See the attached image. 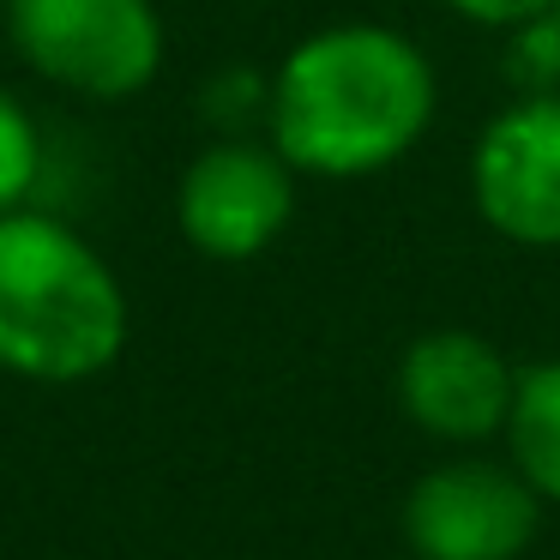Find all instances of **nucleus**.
I'll return each mask as SVG.
<instances>
[{"label": "nucleus", "instance_id": "obj_1", "mask_svg": "<svg viewBox=\"0 0 560 560\" xmlns=\"http://www.w3.org/2000/svg\"><path fill=\"white\" fill-rule=\"evenodd\" d=\"M440 109L434 61L404 31L350 19L302 37L271 73L266 139L295 175L362 182L404 163Z\"/></svg>", "mask_w": 560, "mask_h": 560}, {"label": "nucleus", "instance_id": "obj_2", "mask_svg": "<svg viewBox=\"0 0 560 560\" xmlns=\"http://www.w3.org/2000/svg\"><path fill=\"white\" fill-rule=\"evenodd\" d=\"M127 350V290L115 266L55 211H0V374L85 386Z\"/></svg>", "mask_w": 560, "mask_h": 560}, {"label": "nucleus", "instance_id": "obj_3", "mask_svg": "<svg viewBox=\"0 0 560 560\" xmlns=\"http://www.w3.org/2000/svg\"><path fill=\"white\" fill-rule=\"evenodd\" d=\"M0 25L31 73L91 103L139 97L170 49L151 0H7Z\"/></svg>", "mask_w": 560, "mask_h": 560}, {"label": "nucleus", "instance_id": "obj_4", "mask_svg": "<svg viewBox=\"0 0 560 560\" xmlns=\"http://www.w3.org/2000/svg\"><path fill=\"white\" fill-rule=\"evenodd\" d=\"M542 512L548 500L512 470V458L458 452L410 482L404 542L416 560H524Z\"/></svg>", "mask_w": 560, "mask_h": 560}, {"label": "nucleus", "instance_id": "obj_5", "mask_svg": "<svg viewBox=\"0 0 560 560\" xmlns=\"http://www.w3.org/2000/svg\"><path fill=\"white\" fill-rule=\"evenodd\" d=\"M295 218V170L271 139H211L175 187V223L194 254L242 266L278 247Z\"/></svg>", "mask_w": 560, "mask_h": 560}, {"label": "nucleus", "instance_id": "obj_6", "mask_svg": "<svg viewBox=\"0 0 560 560\" xmlns=\"http://www.w3.org/2000/svg\"><path fill=\"white\" fill-rule=\"evenodd\" d=\"M518 362L470 326H434L398 355V410L452 452H482L506 434Z\"/></svg>", "mask_w": 560, "mask_h": 560}, {"label": "nucleus", "instance_id": "obj_7", "mask_svg": "<svg viewBox=\"0 0 560 560\" xmlns=\"http://www.w3.org/2000/svg\"><path fill=\"white\" fill-rule=\"evenodd\" d=\"M476 218L512 247H560V97H512L470 145Z\"/></svg>", "mask_w": 560, "mask_h": 560}, {"label": "nucleus", "instance_id": "obj_8", "mask_svg": "<svg viewBox=\"0 0 560 560\" xmlns=\"http://www.w3.org/2000/svg\"><path fill=\"white\" fill-rule=\"evenodd\" d=\"M506 458L548 506H560V355L518 368V398L506 416Z\"/></svg>", "mask_w": 560, "mask_h": 560}, {"label": "nucleus", "instance_id": "obj_9", "mask_svg": "<svg viewBox=\"0 0 560 560\" xmlns=\"http://www.w3.org/2000/svg\"><path fill=\"white\" fill-rule=\"evenodd\" d=\"M49 170V139H43L37 115L0 85V211L31 206V194L43 187Z\"/></svg>", "mask_w": 560, "mask_h": 560}, {"label": "nucleus", "instance_id": "obj_10", "mask_svg": "<svg viewBox=\"0 0 560 560\" xmlns=\"http://www.w3.org/2000/svg\"><path fill=\"white\" fill-rule=\"evenodd\" d=\"M199 109L218 127V139H254V127H266L271 109V79L254 73V67H223L218 79H206Z\"/></svg>", "mask_w": 560, "mask_h": 560}, {"label": "nucleus", "instance_id": "obj_11", "mask_svg": "<svg viewBox=\"0 0 560 560\" xmlns=\"http://www.w3.org/2000/svg\"><path fill=\"white\" fill-rule=\"evenodd\" d=\"M506 73L518 97H560V13L506 31Z\"/></svg>", "mask_w": 560, "mask_h": 560}, {"label": "nucleus", "instance_id": "obj_12", "mask_svg": "<svg viewBox=\"0 0 560 560\" xmlns=\"http://www.w3.org/2000/svg\"><path fill=\"white\" fill-rule=\"evenodd\" d=\"M446 13H458L464 25H476V31H518V25H530V19H542V13H555V0H440Z\"/></svg>", "mask_w": 560, "mask_h": 560}, {"label": "nucleus", "instance_id": "obj_13", "mask_svg": "<svg viewBox=\"0 0 560 560\" xmlns=\"http://www.w3.org/2000/svg\"><path fill=\"white\" fill-rule=\"evenodd\" d=\"M0 19H7V0H0Z\"/></svg>", "mask_w": 560, "mask_h": 560}, {"label": "nucleus", "instance_id": "obj_14", "mask_svg": "<svg viewBox=\"0 0 560 560\" xmlns=\"http://www.w3.org/2000/svg\"><path fill=\"white\" fill-rule=\"evenodd\" d=\"M555 13H560V0H555Z\"/></svg>", "mask_w": 560, "mask_h": 560}]
</instances>
